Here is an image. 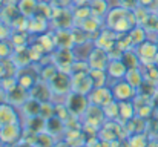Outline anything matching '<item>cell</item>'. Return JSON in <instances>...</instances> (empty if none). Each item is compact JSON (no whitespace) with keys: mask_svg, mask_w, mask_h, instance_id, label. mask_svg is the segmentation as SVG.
<instances>
[{"mask_svg":"<svg viewBox=\"0 0 158 147\" xmlns=\"http://www.w3.org/2000/svg\"><path fill=\"white\" fill-rule=\"evenodd\" d=\"M6 2H14V3H17L19 0H6Z\"/></svg>","mask_w":158,"mask_h":147,"instance_id":"cell-51","label":"cell"},{"mask_svg":"<svg viewBox=\"0 0 158 147\" xmlns=\"http://www.w3.org/2000/svg\"><path fill=\"white\" fill-rule=\"evenodd\" d=\"M6 77V71H5V64H3V60H0V80Z\"/></svg>","mask_w":158,"mask_h":147,"instance_id":"cell-48","label":"cell"},{"mask_svg":"<svg viewBox=\"0 0 158 147\" xmlns=\"http://www.w3.org/2000/svg\"><path fill=\"white\" fill-rule=\"evenodd\" d=\"M157 14H158V11H157Z\"/></svg>","mask_w":158,"mask_h":147,"instance_id":"cell-55","label":"cell"},{"mask_svg":"<svg viewBox=\"0 0 158 147\" xmlns=\"http://www.w3.org/2000/svg\"><path fill=\"white\" fill-rule=\"evenodd\" d=\"M55 115V104L52 101H46L42 103V109H40V116H43L45 120H49Z\"/></svg>","mask_w":158,"mask_h":147,"instance_id":"cell-41","label":"cell"},{"mask_svg":"<svg viewBox=\"0 0 158 147\" xmlns=\"http://www.w3.org/2000/svg\"><path fill=\"white\" fill-rule=\"evenodd\" d=\"M0 130H2V127H0Z\"/></svg>","mask_w":158,"mask_h":147,"instance_id":"cell-54","label":"cell"},{"mask_svg":"<svg viewBox=\"0 0 158 147\" xmlns=\"http://www.w3.org/2000/svg\"><path fill=\"white\" fill-rule=\"evenodd\" d=\"M19 11L22 15H25L26 18L32 17L34 14H37V8H39V0H19L17 2Z\"/></svg>","mask_w":158,"mask_h":147,"instance_id":"cell-30","label":"cell"},{"mask_svg":"<svg viewBox=\"0 0 158 147\" xmlns=\"http://www.w3.org/2000/svg\"><path fill=\"white\" fill-rule=\"evenodd\" d=\"M132 101H134V107H135V113H137V116L149 118V116L154 115V112H155L154 97L143 95V94H137V97L134 98Z\"/></svg>","mask_w":158,"mask_h":147,"instance_id":"cell-9","label":"cell"},{"mask_svg":"<svg viewBox=\"0 0 158 147\" xmlns=\"http://www.w3.org/2000/svg\"><path fill=\"white\" fill-rule=\"evenodd\" d=\"M63 140L71 147H81L88 143L83 129H66L63 133Z\"/></svg>","mask_w":158,"mask_h":147,"instance_id":"cell-21","label":"cell"},{"mask_svg":"<svg viewBox=\"0 0 158 147\" xmlns=\"http://www.w3.org/2000/svg\"><path fill=\"white\" fill-rule=\"evenodd\" d=\"M12 123H20L15 107L9 103H0V127Z\"/></svg>","mask_w":158,"mask_h":147,"instance_id":"cell-20","label":"cell"},{"mask_svg":"<svg viewBox=\"0 0 158 147\" xmlns=\"http://www.w3.org/2000/svg\"><path fill=\"white\" fill-rule=\"evenodd\" d=\"M72 14H74L75 25H80L92 15V11L89 6H72Z\"/></svg>","mask_w":158,"mask_h":147,"instance_id":"cell-38","label":"cell"},{"mask_svg":"<svg viewBox=\"0 0 158 147\" xmlns=\"http://www.w3.org/2000/svg\"><path fill=\"white\" fill-rule=\"evenodd\" d=\"M91 0H72V6H89Z\"/></svg>","mask_w":158,"mask_h":147,"instance_id":"cell-46","label":"cell"},{"mask_svg":"<svg viewBox=\"0 0 158 147\" xmlns=\"http://www.w3.org/2000/svg\"><path fill=\"white\" fill-rule=\"evenodd\" d=\"M9 58L12 60V63H14L19 69L26 67V66H31V64L34 63L29 45H26V46H15Z\"/></svg>","mask_w":158,"mask_h":147,"instance_id":"cell-13","label":"cell"},{"mask_svg":"<svg viewBox=\"0 0 158 147\" xmlns=\"http://www.w3.org/2000/svg\"><path fill=\"white\" fill-rule=\"evenodd\" d=\"M64 104L69 109L71 115H74L77 118H81V115L85 113L86 107L89 106V100H88V95H83V94H78V92L72 91L71 94L66 95Z\"/></svg>","mask_w":158,"mask_h":147,"instance_id":"cell-5","label":"cell"},{"mask_svg":"<svg viewBox=\"0 0 158 147\" xmlns=\"http://www.w3.org/2000/svg\"><path fill=\"white\" fill-rule=\"evenodd\" d=\"M129 37H131V42H132L134 48L140 46L141 43H144V42L149 39L148 31H146L143 26H140V25H137L134 29H131V31H129Z\"/></svg>","mask_w":158,"mask_h":147,"instance_id":"cell-35","label":"cell"},{"mask_svg":"<svg viewBox=\"0 0 158 147\" xmlns=\"http://www.w3.org/2000/svg\"><path fill=\"white\" fill-rule=\"evenodd\" d=\"M137 54L141 60V66H146V64H152L155 63L158 57V45L152 40H146L144 43H141L140 46H137Z\"/></svg>","mask_w":158,"mask_h":147,"instance_id":"cell-12","label":"cell"},{"mask_svg":"<svg viewBox=\"0 0 158 147\" xmlns=\"http://www.w3.org/2000/svg\"><path fill=\"white\" fill-rule=\"evenodd\" d=\"M106 72H107L109 78L123 80L126 77V74H127V67L123 63V60H110L107 67H106Z\"/></svg>","mask_w":158,"mask_h":147,"instance_id":"cell-24","label":"cell"},{"mask_svg":"<svg viewBox=\"0 0 158 147\" xmlns=\"http://www.w3.org/2000/svg\"><path fill=\"white\" fill-rule=\"evenodd\" d=\"M29 32L26 29H12L9 42L12 43V46H26L29 43Z\"/></svg>","mask_w":158,"mask_h":147,"instance_id":"cell-33","label":"cell"},{"mask_svg":"<svg viewBox=\"0 0 158 147\" xmlns=\"http://www.w3.org/2000/svg\"><path fill=\"white\" fill-rule=\"evenodd\" d=\"M89 74L92 77V81H94V86L95 88H100V86H106L107 83V72L106 71H102V69H89Z\"/></svg>","mask_w":158,"mask_h":147,"instance_id":"cell-40","label":"cell"},{"mask_svg":"<svg viewBox=\"0 0 158 147\" xmlns=\"http://www.w3.org/2000/svg\"><path fill=\"white\" fill-rule=\"evenodd\" d=\"M54 8H72V0H49Z\"/></svg>","mask_w":158,"mask_h":147,"instance_id":"cell-44","label":"cell"},{"mask_svg":"<svg viewBox=\"0 0 158 147\" xmlns=\"http://www.w3.org/2000/svg\"><path fill=\"white\" fill-rule=\"evenodd\" d=\"M135 107H134V101H120V123H127L132 118H135Z\"/></svg>","mask_w":158,"mask_h":147,"instance_id":"cell-29","label":"cell"},{"mask_svg":"<svg viewBox=\"0 0 158 147\" xmlns=\"http://www.w3.org/2000/svg\"><path fill=\"white\" fill-rule=\"evenodd\" d=\"M89 103L92 104H97V106H102L105 107L106 104H109L110 101H114V94H112V88H107V86H100V88H94L91 91V94L88 95Z\"/></svg>","mask_w":158,"mask_h":147,"instance_id":"cell-14","label":"cell"},{"mask_svg":"<svg viewBox=\"0 0 158 147\" xmlns=\"http://www.w3.org/2000/svg\"><path fill=\"white\" fill-rule=\"evenodd\" d=\"M89 8H91V11H92V15H95V17H98V18H102V20H105L106 14H107L109 9H110L107 0H91Z\"/></svg>","mask_w":158,"mask_h":147,"instance_id":"cell-32","label":"cell"},{"mask_svg":"<svg viewBox=\"0 0 158 147\" xmlns=\"http://www.w3.org/2000/svg\"><path fill=\"white\" fill-rule=\"evenodd\" d=\"M54 97H66L72 92V80L71 74L64 71H57V74L48 81Z\"/></svg>","mask_w":158,"mask_h":147,"instance_id":"cell-2","label":"cell"},{"mask_svg":"<svg viewBox=\"0 0 158 147\" xmlns=\"http://www.w3.org/2000/svg\"><path fill=\"white\" fill-rule=\"evenodd\" d=\"M123 63L126 64L127 69H135V67H141V60L137 54V49L132 48V49H127L123 52V57H121Z\"/></svg>","mask_w":158,"mask_h":147,"instance_id":"cell-31","label":"cell"},{"mask_svg":"<svg viewBox=\"0 0 158 147\" xmlns=\"http://www.w3.org/2000/svg\"><path fill=\"white\" fill-rule=\"evenodd\" d=\"M20 15V11H19V6L17 3L14 2H6L2 8H0V20L8 23V25H12V22Z\"/></svg>","mask_w":158,"mask_h":147,"instance_id":"cell-23","label":"cell"},{"mask_svg":"<svg viewBox=\"0 0 158 147\" xmlns=\"http://www.w3.org/2000/svg\"><path fill=\"white\" fill-rule=\"evenodd\" d=\"M14 51V46L9 40H0V60L9 58Z\"/></svg>","mask_w":158,"mask_h":147,"instance_id":"cell-42","label":"cell"},{"mask_svg":"<svg viewBox=\"0 0 158 147\" xmlns=\"http://www.w3.org/2000/svg\"><path fill=\"white\" fill-rule=\"evenodd\" d=\"M155 43L158 45V34H157V39H155Z\"/></svg>","mask_w":158,"mask_h":147,"instance_id":"cell-52","label":"cell"},{"mask_svg":"<svg viewBox=\"0 0 158 147\" xmlns=\"http://www.w3.org/2000/svg\"><path fill=\"white\" fill-rule=\"evenodd\" d=\"M106 120L107 118H106L105 109L102 106H97V104H92V103H89L85 113L81 115L83 126H89V127H95V129H100L106 123Z\"/></svg>","mask_w":158,"mask_h":147,"instance_id":"cell-3","label":"cell"},{"mask_svg":"<svg viewBox=\"0 0 158 147\" xmlns=\"http://www.w3.org/2000/svg\"><path fill=\"white\" fill-rule=\"evenodd\" d=\"M19 109H20V112H22V115H23L25 118H29V116H37V115H40L42 103L29 97L26 101H25V103H23V106H20Z\"/></svg>","mask_w":158,"mask_h":147,"instance_id":"cell-27","label":"cell"},{"mask_svg":"<svg viewBox=\"0 0 158 147\" xmlns=\"http://www.w3.org/2000/svg\"><path fill=\"white\" fill-rule=\"evenodd\" d=\"M54 37H55L57 49H72L75 46V42H74L71 29H55L54 31Z\"/></svg>","mask_w":158,"mask_h":147,"instance_id":"cell-22","label":"cell"},{"mask_svg":"<svg viewBox=\"0 0 158 147\" xmlns=\"http://www.w3.org/2000/svg\"><path fill=\"white\" fill-rule=\"evenodd\" d=\"M98 138L103 141H107V143L126 138L123 123L114 121V120H106V123L98 129Z\"/></svg>","mask_w":158,"mask_h":147,"instance_id":"cell-4","label":"cell"},{"mask_svg":"<svg viewBox=\"0 0 158 147\" xmlns=\"http://www.w3.org/2000/svg\"><path fill=\"white\" fill-rule=\"evenodd\" d=\"M51 23L55 29H71L75 26L72 8H54Z\"/></svg>","mask_w":158,"mask_h":147,"instance_id":"cell-6","label":"cell"},{"mask_svg":"<svg viewBox=\"0 0 158 147\" xmlns=\"http://www.w3.org/2000/svg\"><path fill=\"white\" fill-rule=\"evenodd\" d=\"M117 37H118V34H117L115 31H112V29H109V28L105 26V28H102V31L98 32L97 39L94 40V43H95L97 48H102L109 52L112 48H115V45H117Z\"/></svg>","mask_w":158,"mask_h":147,"instance_id":"cell-16","label":"cell"},{"mask_svg":"<svg viewBox=\"0 0 158 147\" xmlns=\"http://www.w3.org/2000/svg\"><path fill=\"white\" fill-rule=\"evenodd\" d=\"M52 60H54V64L57 66L58 71L69 72L71 66L74 64V61L77 58H75L72 49H55L52 52Z\"/></svg>","mask_w":158,"mask_h":147,"instance_id":"cell-11","label":"cell"},{"mask_svg":"<svg viewBox=\"0 0 158 147\" xmlns=\"http://www.w3.org/2000/svg\"><path fill=\"white\" fill-rule=\"evenodd\" d=\"M32 144H34V147H54L55 138L52 135H49L48 132H40L35 135Z\"/></svg>","mask_w":158,"mask_h":147,"instance_id":"cell-37","label":"cell"},{"mask_svg":"<svg viewBox=\"0 0 158 147\" xmlns=\"http://www.w3.org/2000/svg\"><path fill=\"white\" fill-rule=\"evenodd\" d=\"M86 61H88V64H89L91 69H102V71H106V67H107L110 58H109L107 51L95 46V48L92 49V52H91V55L88 57Z\"/></svg>","mask_w":158,"mask_h":147,"instance_id":"cell-15","label":"cell"},{"mask_svg":"<svg viewBox=\"0 0 158 147\" xmlns=\"http://www.w3.org/2000/svg\"><path fill=\"white\" fill-rule=\"evenodd\" d=\"M5 3H6V0H0V8H2V6H3Z\"/></svg>","mask_w":158,"mask_h":147,"instance_id":"cell-50","label":"cell"},{"mask_svg":"<svg viewBox=\"0 0 158 147\" xmlns=\"http://www.w3.org/2000/svg\"><path fill=\"white\" fill-rule=\"evenodd\" d=\"M81 147H91V146L89 144H85V146H81Z\"/></svg>","mask_w":158,"mask_h":147,"instance_id":"cell-53","label":"cell"},{"mask_svg":"<svg viewBox=\"0 0 158 147\" xmlns=\"http://www.w3.org/2000/svg\"><path fill=\"white\" fill-rule=\"evenodd\" d=\"M71 80H72V91L78 92V94H83V95H89L91 91L95 88L89 71L71 74Z\"/></svg>","mask_w":158,"mask_h":147,"instance_id":"cell-7","label":"cell"},{"mask_svg":"<svg viewBox=\"0 0 158 147\" xmlns=\"http://www.w3.org/2000/svg\"><path fill=\"white\" fill-rule=\"evenodd\" d=\"M29 97L34 98V100H37V101H40V103H46V101H52V91H51V88H49V84L46 83V81H39V83H35L31 89H29Z\"/></svg>","mask_w":158,"mask_h":147,"instance_id":"cell-19","label":"cell"},{"mask_svg":"<svg viewBox=\"0 0 158 147\" xmlns=\"http://www.w3.org/2000/svg\"><path fill=\"white\" fill-rule=\"evenodd\" d=\"M22 137H23V126H22V123L6 124L0 130V143H3L6 146H12V144L19 143L22 140Z\"/></svg>","mask_w":158,"mask_h":147,"instance_id":"cell-8","label":"cell"},{"mask_svg":"<svg viewBox=\"0 0 158 147\" xmlns=\"http://www.w3.org/2000/svg\"><path fill=\"white\" fill-rule=\"evenodd\" d=\"M55 116L61 118L63 121H66V120L71 116V113H69V109L66 107L64 101H63V103H55Z\"/></svg>","mask_w":158,"mask_h":147,"instance_id":"cell-43","label":"cell"},{"mask_svg":"<svg viewBox=\"0 0 158 147\" xmlns=\"http://www.w3.org/2000/svg\"><path fill=\"white\" fill-rule=\"evenodd\" d=\"M49 18H46V17H43L42 14H34L32 17H29L28 18V26H26V29H28V32L31 34V35H40V34H45V32H48V25H49Z\"/></svg>","mask_w":158,"mask_h":147,"instance_id":"cell-17","label":"cell"},{"mask_svg":"<svg viewBox=\"0 0 158 147\" xmlns=\"http://www.w3.org/2000/svg\"><path fill=\"white\" fill-rule=\"evenodd\" d=\"M66 130V126H64V121L58 116L54 115L52 118L46 120V127H45V132H48L49 135H52L54 138H58V137H63Z\"/></svg>","mask_w":158,"mask_h":147,"instance_id":"cell-26","label":"cell"},{"mask_svg":"<svg viewBox=\"0 0 158 147\" xmlns=\"http://www.w3.org/2000/svg\"><path fill=\"white\" fill-rule=\"evenodd\" d=\"M54 147H71L64 140H61V141H55V144H54Z\"/></svg>","mask_w":158,"mask_h":147,"instance_id":"cell-49","label":"cell"},{"mask_svg":"<svg viewBox=\"0 0 158 147\" xmlns=\"http://www.w3.org/2000/svg\"><path fill=\"white\" fill-rule=\"evenodd\" d=\"M124 80L127 81V83H131L137 91H138V88L143 84V81H144V74H143V69L141 67H135V69H127V74H126V77H124Z\"/></svg>","mask_w":158,"mask_h":147,"instance_id":"cell-34","label":"cell"},{"mask_svg":"<svg viewBox=\"0 0 158 147\" xmlns=\"http://www.w3.org/2000/svg\"><path fill=\"white\" fill-rule=\"evenodd\" d=\"M23 126V130L26 132H31V133H40V132H45V127H46V120L40 115L37 116H29V118H25V123L22 124Z\"/></svg>","mask_w":158,"mask_h":147,"instance_id":"cell-25","label":"cell"},{"mask_svg":"<svg viewBox=\"0 0 158 147\" xmlns=\"http://www.w3.org/2000/svg\"><path fill=\"white\" fill-rule=\"evenodd\" d=\"M149 137L146 135V132L143 133H134V135H129L127 137V146L129 147H148L149 144Z\"/></svg>","mask_w":158,"mask_h":147,"instance_id":"cell-36","label":"cell"},{"mask_svg":"<svg viewBox=\"0 0 158 147\" xmlns=\"http://www.w3.org/2000/svg\"><path fill=\"white\" fill-rule=\"evenodd\" d=\"M28 98H29V91L25 89L23 86H20L19 83H17L12 89L6 91V103L12 104L14 107L23 106V103H25Z\"/></svg>","mask_w":158,"mask_h":147,"instance_id":"cell-18","label":"cell"},{"mask_svg":"<svg viewBox=\"0 0 158 147\" xmlns=\"http://www.w3.org/2000/svg\"><path fill=\"white\" fill-rule=\"evenodd\" d=\"M14 147H34V144H31V143H28V141H25V140H20L19 143H15Z\"/></svg>","mask_w":158,"mask_h":147,"instance_id":"cell-47","label":"cell"},{"mask_svg":"<svg viewBox=\"0 0 158 147\" xmlns=\"http://www.w3.org/2000/svg\"><path fill=\"white\" fill-rule=\"evenodd\" d=\"M112 94H114V98L117 101H132L134 98L137 97L138 91L131 84L127 83L124 78L123 80H118L114 86H112Z\"/></svg>","mask_w":158,"mask_h":147,"instance_id":"cell-10","label":"cell"},{"mask_svg":"<svg viewBox=\"0 0 158 147\" xmlns=\"http://www.w3.org/2000/svg\"><path fill=\"white\" fill-rule=\"evenodd\" d=\"M103 109H105V113H106V118L107 120L118 121V118H120V101L114 100L109 104H106Z\"/></svg>","mask_w":158,"mask_h":147,"instance_id":"cell-39","label":"cell"},{"mask_svg":"<svg viewBox=\"0 0 158 147\" xmlns=\"http://www.w3.org/2000/svg\"><path fill=\"white\" fill-rule=\"evenodd\" d=\"M106 28L115 31L117 34L129 32L137 26V18L132 9L123 8V6H114L109 9V12L105 17Z\"/></svg>","mask_w":158,"mask_h":147,"instance_id":"cell-1","label":"cell"},{"mask_svg":"<svg viewBox=\"0 0 158 147\" xmlns=\"http://www.w3.org/2000/svg\"><path fill=\"white\" fill-rule=\"evenodd\" d=\"M120 6L134 11L137 6H140V0H120Z\"/></svg>","mask_w":158,"mask_h":147,"instance_id":"cell-45","label":"cell"},{"mask_svg":"<svg viewBox=\"0 0 158 147\" xmlns=\"http://www.w3.org/2000/svg\"><path fill=\"white\" fill-rule=\"evenodd\" d=\"M42 48L45 49L46 54H52L57 45H55V37H54V31L52 32H45V34H40L34 39Z\"/></svg>","mask_w":158,"mask_h":147,"instance_id":"cell-28","label":"cell"}]
</instances>
